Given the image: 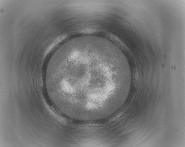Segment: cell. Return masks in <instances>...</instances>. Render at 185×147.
Listing matches in <instances>:
<instances>
[{
  "label": "cell",
  "instance_id": "1",
  "mask_svg": "<svg viewBox=\"0 0 185 147\" xmlns=\"http://www.w3.org/2000/svg\"><path fill=\"white\" fill-rule=\"evenodd\" d=\"M80 52L77 76L73 80H59V93L74 111L100 113L118 103L120 88L127 81L129 71L114 54L91 49Z\"/></svg>",
  "mask_w": 185,
  "mask_h": 147
}]
</instances>
